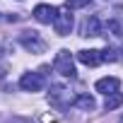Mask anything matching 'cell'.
Here are the masks:
<instances>
[{
    "mask_svg": "<svg viewBox=\"0 0 123 123\" xmlns=\"http://www.w3.org/2000/svg\"><path fill=\"white\" fill-rule=\"evenodd\" d=\"M53 70L55 73H60L63 77H75V63H73V55H70V51H58L55 53V60H53Z\"/></svg>",
    "mask_w": 123,
    "mask_h": 123,
    "instance_id": "6da1fadb",
    "label": "cell"
},
{
    "mask_svg": "<svg viewBox=\"0 0 123 123\" xmlns=\"http://www.w3.org/2000/svg\"><path fill=\"white\" fill-rule=\"evenodd\" d=\"M53 27H55V31H58L60 36H68V34H70V29H73V12H70L68 5L60 7V10H55Z\"/></svg>",
    "mask_w": 123,
    "mask_h": 123,
    "instance_id": "7a4b0ae2",
    "label": "cell"
},
{
    "mask_svg": "<svg viewBox=\"0 0 123 123\" xmlns=\"http://www.w3.org/2000/svg\"><path fill=\"white\" fill-rule=\"evenodd\" d=\"M19 43H22L29 53H43V51H46V41L39 36V31H22Z\"/></svg>",
    "mask_w": 123,
    "mask_h": 123,
    "instance_id": "3957f363",
    "label": "cell"
},
{
    "mask_svg": "<svg viewBox=\"0 0 123 123\" xmlns=\"http://www.w3.org/2000/svg\"><path fill=\"white\" fill-rule=\"evenodd\" d=\"M43 73H46V68H41V73H24L22 80H19V87L24 92H41V87H43Z\"/></svg>",
    "mask_w": 123,
    "mask_h": 123,
    "instance_id": "277c9868",
    "label": "cell"
},
{
    "mask_svg": "<svg viewBox=\"0 0 123 123\" xmlns=\"http://www.w3.org/2000/svg\"><path fill=\"white\" fill-rule=\"evenodd\" d=\"M48 101H51L55 109H65V106H70L75 99L70 97V92H68L65 87H53L51 94H48Z\"/></svg>",
    "mask_w": 123,
    "mask_h": 123,
    "instance_id": "5b68a950",
    "label": "cell"
},
{
    "mask_svg": "<svg viewBox=\"0 0 123 123\" xmlns=\"http://www.w3.org/2000/svg\"><path fill=\"white\" fill-rule=\"evenodd\" d=\"M77 60H80L82 65H89V68H94V65L104 63L101 51H94V48H82V51H77Z\"/></svg>",
    "mask_w": 123,
    "mask_h": 123,
    "instance_id": "8992f818",
    "label": "cell"
},
{
    "mask_svg": "<svg viewBox=\"0 0 123 123\" xmlns=\"http://www.w3.org/2000/svg\"><path fill=\"white\" fill-rule=\"evenodd\" d=\"M94 89L97 92H101V94H116L118 89H121V80L118 77H101V80H97V85H94Z\"/></svg>",
    "mask_w": 123,
    "mask_h": 123,
    "instance_id": "52a82bcc",
    "label": "cell"
},
{
    "mask_svg": "<svg viewBox=\"0 0 123 123\" xmlns=\"http://www.w3.org/2000/svg\"><path fill=\"white\" fill-rule=\"evenodd\" d=\"M53 17H55V7H51V5H36V7H34V19H36V22L51 24Z\"/></svg>",
    "mask_w": 123,
    "mask_h": 123,
    "instance_id": "ba28073f",
    "label": "cell"
},
{
    "mask_svg": "<svg viewBox=\"0 0 123 123\" xmlns=\"http://www.w3.org/2000/svg\"><path fill=\"white\" fill-rule=\"evenodd\" d=\"M101 34V27H99V17H87L85 22H82V31H80V36H99Z\"/></svg>",
    "mask_w": 123,
    "mask_h": 123,
    "instance_id": "9c48e42d",
    "label": "cell"
},
{
    "mask_svg": "<svg viewBox=\"0 0 123 123\" xmlns=\"http://www.w3.org/2000/svg\"><path fill=\"white\" fill-rule=\"evenodd\" d=\"M73 104H75L77 109H82V111H92V109H94V99H92L89 94H77Z\"/></svg>",
    "mask_w": 123,
    "mask_h": 123,
    "instance_id": "30bf717a",
    "label": "cell"
},
{
    "mask_svg": "<svg viewBox=\"0 0 123 123\" xmlns=\"http://www.w3.org/2000/svg\"><path fill=\"white\" fill-rule=\"evenodd\" d=\"M121 104H123V94H121V92H116V94H109V97H106L104 109H106V111H113V109H118Z\"/></svg>",
    "mask_w": 123,
    "mask_h": 123,
    "instance_id": "8fae6325",
    "label": "cell"
},
{
    "mask_svg": "<svg viewBox=\"0 0 123 123\" xmlns=\"http://www.w3.org/2000/svg\"><path fill=\"white\" fill-rule=\"evenodd\" d=\"M106 31H111L113 36H123V24L118 19H109L106 22Z\"/></svg>",
    "mask_w": 123,
    "mask_h": 123,
    "instance_id": "7c38bea8",
    "label": "cell"
},
{
    "mask_svg": "<svg viewBox=\"0 0 123 123\" xmlns=\"http://www.w3.org/2000/svg\"><path fill=\"white\" fill-rule=\"evenodd\" d=\"M101 58H104V63H116V60H118V53H116V48L106 46V48L101 51Z\"/></svg>",
    "mask_w": 123,
    "mask_h": 123,
    "instance_id": "4fadbf2b",
    "label": "cell"
},
{
    "mask_svg": "<svg viewBox=\"0 0 123 123\" xmlns=\"http://www.w3.org/2000/svg\"><path fill=\"white\" fill-rule=\"evenodd\" d=\"M92 3V0H65V5L70 7V10H80V7H87Z\"/></svg>",
    "mask_w": 123,
    "mask_h": 123,
    "instance_id": "5bb4252c",
    "label": "cell"
},
{
    "mask_svg": "<svg viewBox=\"0 0 123 123\" xmlns=\"http://www.w3.org/2000/svg\"><path fill=\"white\" fill-rule=\"evenodd\" d=\"M118 123H123V116H121V121H118Z\"/></svg>",
    "mask_w": 123,
    "mask_h": 123,
    "instance_id": "9a60e30c",
    "label": "cell"
},
{
    "mask_svg": "<svg viewBox=\"0 0 123 123\" xmlns=\"http://www.w3.org/2000/svg\"><path fill=\"white\" fill-rule=\"evenodd\" d=\"M15 123H17V121H15Z\"/></svg>",
    "mask_w": 123,
    "mask_h": 123,
    "instance_id": "2e32d148",
    "label": "cell"
}]
</instances>
